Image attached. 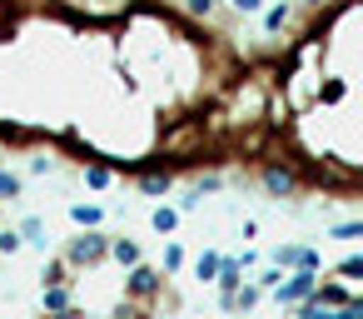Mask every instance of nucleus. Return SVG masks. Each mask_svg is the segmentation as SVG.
Returning <instances> with one entry per match:
<instances>
[{"instance_id":"nucleus-1","label":"nucleus","mask_w":363,"mask_h":319,"mask_svg":"<svg viewBox=\"0 0 363 319\" xmlns=\"http://www.w3.org/2000/svg\"><path fill=\"white\" fill-rule=\"evenodd\" d=\"M70 269H95L110 259V234L105 229H80L75 239H65V254H60Z\"/></svg>"},{"instance_id":"nucleus-2","label":"nucleus","mask_w":363,"mask_h":319,"mask_svg":"<svg viewBox=\"0 0 363 319\" xmlns=\"http://www.w3.org/2000/svg\"><path fill=\"white\" fill-rule=\"evenodd\" d=\"M160 294H164V269H155V264H130V274H125V299H135V304H160Z\"/></svg>"},{"instance_id":"nucleus-3","label":"nucleus","mask_w":363,"mask_h":319,"mask_svg":"<svg viewBox=\"0 0 363 319\" xmlns=\"http://www.w3.org/2000/svg\"><path fill=\"white\" fill-rule=\"evenodd\" d=\"M264 190L269 195H298L303 180H298L294 160H264Z\"/></svg>"},{"instance_id":"nucleus-4","label":"nucleus","mask_w":363,"mask_h":319,"mask_svg":"<svg viewBox=\"0 0 363 319\" xmlns=\"http://www.w3.org/2000/svg\"><path fill=\"white\" fill-rule=\"evenodd\" d=\"M313 279H318V269H289V279L274 284V299L279 304H303L313 294Z\"/></svg>"},{"instance_id":"nucleus-5","label":"nucleus","mask_w":363,"mask_h":319,"mask_svg":"<svg viewBox=\"0 0 363 319\" xmlns=\"http://www.w3.org/2000/svg\"><path fill=\"white\" fill-rule=\"evenodd\" d=\"M318 249H303V244H279L274 249V269H318Z\"/></svg>"},{"instance_id":"nucleus-6","label":"nucleus","mask_w":363,"mask_h":319,"mask_svg":"<svg viewBox=\"0 0 363 319\" xmlns=\"http://www.w3.org/2000/svg\"><path fill=\"white\" fill-rule=\"evenodd\" d=\"M318 309H338V304H348V299H358V294H348L343 284H333V279H313V294H308Z\"/></svg>"},{"instance_id":"nucleus-7","label":"nucleus","mask_w":363,"mask_h":319,"mask_svg":"<svg viewBox=\"0 0 363 319\" xmlns=\"http://www.w3.org/2000/svg\"><path fill=\"white\" fill-rule=\"evenodd\" d=\"M16 234H21V244H30V249H45V244H50V229H45V220H40V215H26Z\"/></svg>"},{"instance_id":"nucleus-8","label":"nucleus","mask_w":363,"mask_h":319,"mask_svg":"<svg viewBox=\"0 0 363 319\" xmlns=\"http://www.w3.org/2000/svg\"><path fill=\"white\" fill-rule=\"evenodd\" d=\"M70 304H75L70 284H45V289H40V314H60V309H70Z\"/></svg>"},{"instance_id":"nucleus-9","label":"nucleus","mask_w":363,"mask_h":319,"mask_svg":"<svg viewBox=\"0 0 363 319\" xmlns=\"http://www.w3.org/2000/svg\"><path fill=\"white\" fill-rule=\"evenodd\" d=\"M110 259L130 269V264H140V259H145V249H140V244H135V239L125 234V239H110Z\"/></svg>"},{"instance_id":"nucleus-10","label":"nucleus","mask_w":363,"mask_h":319,"mask_svg":"<svg viewBox=\"0 0 363 319\" xmlns=\"http://www.w3.org/2000/svg\"><path fill=\"white\" fill-rule=\"evenodd\" d=\"M40 284H75V269H70L60 254H50L45 269H40Z\"/></svg>"},{"instance_id":"nucleus-11","label":"nucleus","mask_w":363,"mask_h":319,"mask_svg":"<svg viewBox=\"0 0 363 319\" xmlns=\"http://www.w3.org/2000/svg\"><path fill=\"white\" fill-rule=\"evenodd\" d=\"M85 185H90V190H110V185H115V170H110L105 160H85Z\"/></svg>"},{"instance_id":"nucleus-12","label":"nucleus","mask_w":363,"mask_h":319,"mask_svg":"<svg viewBox=\"0 0 363 319\" xmlns=\"http://www.w3.org/2000/svg\"><path fill=\"white\" fill-rule=\"evenodd\" d=\"M70 220H75L80 229H100V225H105V210H100V205H70Z\"/></svg>"},{"instance_id":"nucleus-13","label":"nucleus","mask_w":363,"mask_h":319,"mask_svg":"<svg viewBox=\"0 0 363 319\" xmlns=\"http://www.w3.org/2000/svg\"><path fill=\"white\" fill-rule=\"evenodd\" d=\"M150 225H155V234H174L179 229V210L174 205H160V210H150Z\"/></svg>"},{"instance_id":"nucleus-14","label":"nucleus","mask_w":363,"mask_h":319,"mask_svg":"<svg viewBox=\"0 0 363 319\" xmlns=\"http://www.w3.org/2000/svg\"><path fill=\"white\" fill-rule=\"evenodd\" d=\"M115 319H160V304H135V299H125V304H115Z\"/></svg>"},{"instance_id":"nucleus-15","label":"nucleus","mask_w":363,"mask_h":319,"mask_svg":"<svg viewBox=\"0 0 363 319\" xmlns=\"http://www.w3.org/2000/svg\"><path fill=\"white\" fill-rule=\"evenodd\" d=\"M184 259H189V254H184V244H179V239H169V244H164V274H179V269H184Z\"/></svg>"},{"instance_id":"nucleus-16","label":"nucleus","mask_w":363,"mask_h":319,"mask_svg":"<svg viewBox=\"0 0 363 319\" xmlns=\"http://www.w3.org/2000/svg\"><path fill=\"white\" fill-rule=\"evenodd\" d=\"M284 26H289V6H269V11H264V31H269V36H279Z\"/></svg>"},{"instance_id":"nucleus-17","label":"nucleus","mask_w":363,"mask_h":319,"mask_svg":"<svg viewBox=\"0 0 363 319\" xmlns=\"http://www.w3.org/2000/svg\"><path fill=\"white\" fill-rule=\"evenodd\" d=\"M21 190H26L21 175H11L6 165H0V200H21Z\"/></svg>"},{"instance_id":"nucleus-18","label":"nucleus","mask_w":363,"mask_h":319,"mask_svg":"<svg viewBox=\"0 0 363 319\" xmlns=\"http://www.w3.org/2000/svg\"><path fill=\"white\" fill-rule=\"evenodd\" d=\"M214 269H219V254H214V249H209V254H199V259H194V274H199V279H204V284H214Z\"/></svg>"},{"instance_id":"nucleus-19","label":"nucleus","mask_w":363,"mask_h":319,"mask_svg":"<svg viewBox=\"0 0 363 319\" xmlns=\"http://www.w3.org/2000/svg\"><path fill=\"white\" fill-rule=\"evenodd\" d=\"M338 274L353 284V279H363V254H348V259H338Z\"/></svg>"},{"instance_id":"nucleus-20","label":"nucleus","mask_w":363,"mask_h":319,"mask_svg":"<svg viewBox=\"0 0 363 319\" xmlns=\"http://www.w3.org/2000/svg\"><path fill=\"white\" fill-rule=\"evenodd\" d=\"M363 234V220H348V225H333L328 229V239H358Z\"/></svg>"},{"instance_id":"nucleus-21","label":"nucleus","mask_w":363,"mask_h":319,"mask_svg":"<svg viewBox=\"0 0 363 319\" xmlns=\"http://www.w3.org/2000/svg\"><path fill=\"white\" fill-rule=\"evenodd\" d=\"M26 244H21V234L16 229H0V254H21Z\"/></svg>"},{"instance_id":"nucleus-22","label":"nucleus","mask_w":363,"mask_h":319,"mask_svg":"<svg viewBox=\"0 0 363 319\" xmlns=\"http://www.w3.org/2000/svg\"><path fill=\"white\" fill-rule=\"evenodd\" d=\"M184 11H189V16H194V21H204V16H209V11H214V0H184Z\"/></svg>"},{"instance_id":"nucleus-23","label":"nucleus","mask_w":363,"mask_h":319,"mask_svg":"<svg viewBox=\"0 0 363 319\" xmlns=\"http://www.w3.org/2000/svg\"><path fill=\"white\" fill-rule=\"evenodd\" d=\"M229 6H234L239 16H259V11H264V0H229Z\"/></svg>"},{"instance_id":"nucleus-24","label":"nucleus","mask_w":363,"mask_h":319,"mask_svg":"<svg viewBox=\"0 0 363 319\" xmlns=\"http://www.w3.org/2000/svg\"><path fill=\"white\" fill-rule=\"evenodd\" d=\"M50 170H55V160H45V155H40V160H30V175H50Z\"/></svg>"},{"instance_id":"nucleus-25","label":"nucleus","mask_w":363,"mask_h":319,"mask_svg":"<svg viewBox=\"0 0 363 319\" xmlns=\"http://www.w3.org/2000/svg\"><path fill=\"white\" fill-rule=\"evenodd\" d=\"M40 319H80V304H70V309H60V314H40Z\"/></svg>"},{"instance_id":"nucleus-26","label":"nucleus","mask_w":363,"mask_h":319,"mask_svg":"<svg viewBox=\"0 0 363 319\" xmlns=\"http://www.w3.org/2000/svg\"><path fill=\"white\" fill-rule=\"evenodd\" d=\"M303 6H313V11H318V6H323V0H303Z\"/></svg>"},{"instance_id":"nucleus-27","label":"nucleus","mask_w":363,"mask_h":319,"mask_svg":"<svg viewBox=\"0 0 363 319\" xmlns=\"http://www.w3.org/2000/svg\"><path fill=\"white\" fill-rule=\"evenodd\" d=\"M26 6H30V0H26Z\"/></svg>"}]
</instances>
